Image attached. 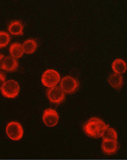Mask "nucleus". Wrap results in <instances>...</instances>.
<instances>
[{
	"label": "nucleus",
	"instance_id": "obj_4",
	"mask_svg": "<svg viewBox=\"0 0 127 160\" xmlns=\"http://www.w3.org/2000/svg\"><path fill=\"white\" fill-rule=\"evenodd\" d=\"M7 135L10 139L19 141L22 138L24 134L23 128L20 123L11 122L7 126Z\"/></svg>",
	"mask_w": 127,
	"mask_h": 160
},
{
	"label": "nucleus",
	"instance_id": "obj_1",
	"mask_svg": "<svg viewBox=\"0 0 127 160\" xmlns=\"http://www.w3.org/2000/svg\"><path fill=\"white\" fill-rule=\"evenodd\" d=\"M107 126L103 120L97 118H93L84 124L83 129L90 138H102Z\"/></svg>",
	"mask_w": 127,
	"mask_h": 160
},
{
	"label": "nucleus",
	"instance_id": "obj_15",
	"mask_svg": "<svg viewBox=\"0 0 127 160\" xmlns=\"http://www.w3.org/2000/svg\"><path fill=\"white\" fill-rule=\"evenodd\" d=\"M103 140H112V141H117V133L115 129L110 127L108 125L104 131V134L102 137Z\"/></svg>",
	"mask_w": 127,
	"mask_h": 160
},
{
	"label": "nucleus",
	"instance_id": "obj_13",
	"mask_svg": "<svg viewBox=\"0 0 127 160\" xmlns=\"http://www.w3.org/2000/svg\"><path fill=\"white\" fill-rule=\"evenodd\" d=\"M9 53L11 57L15 59L21 58L24 55L22 45L19 42H14L9 48Z\"/></svg>",
	"mask_w": 127,
	"mask_h": 160
},
{
	"label": "nucleus",
	"instance_id": "obj_9",
	"mask_svg": "<svg viewBox=\"0 0 127 160\" xmlns=\"http://www.w3.org/2000/svg\"><path fill=\"white\" fill-rule=\"evenodd\" d=\"M19 63L16 59L11 56L5 57L2 69L8 72L16 71L18 67Z\"/></svg>",
	"mask_w": 127,
	"mask_h": 160
},
{
	"label": "nucleus",
	"instance_id": "obj_17",
	"mask_svg": "<svg viewBox=\"0 0 127 160\" xmlns=\"http://www.w3.org/2000/svg\"><path fill=\"white\" fill-rule=\"evenodd\" d=\"M6 82V76L2 72L0 71V90L2 89Z\"/></svg>",
	"mask_w": 127,
	"mask_h": 160
},
{
	"label": "nucleus",
	"instance_id": "obj_14",
	"mask_svg": "<svg viewBox=\"0 0 127 160\" xmlns=\"http://www.w3.org/2000/svg\"><path fill=\"white\" fill-rule=\"evenodd\" d=\"M22 45L24 53L26 54H33L36 50L38 47L36 41L33 39L25 40Z\"/></svg>",
	"mask_w": 127,
	"mask_h": 160
},
{
	"label": "nucleus",
	"instance_id": "obj_2",
	"mask_svg": "<svg viewBox=\"0 0 127 160\" xmlns=\"http://www.w3.org/2000/svg\"><path fill=\"white\" fill-rule=\"evenodd\" d=\"M20 87L17 82L9 80L5 82L1 89V93L3 97L7 98H15L20 93Z\"/></svg>",
	"mask_w": 127,
	"mask_h": 160
},
{
	"label": "nucleus",
	"instance_id": "obj_6",
	"mask_svg": "<svg viewBox=\"0 0 127 160\" xmlns=\"http://www.w3.org/2000/svg\"><path fill=\"white\" fill-rule=\"evenodd\" d=\"M47 96L49 101L55 104L61 103L65 98V93L58 86H55L48 89Z\"/></svg>",
	"mask_w": 127,
	"mask_h": 160
},
{
	"label": "nucleus",
	"instance_id": "obj_8",
	"mask_svg": "<svg viewBox=\"0 0 127 160\" xmlns=\"http://www.w3.org/2000/svg\"><path fill=\"white\" fill-rule=\"evenodd\" d=\"M102 149L107 155H111L115 154L118 150L117 141L103 140L102 144Z\"/></svg>",
	"mask_w": 127,
	"mask_h": 160
},
{
	"label": "nucleus",
	"instance_id": "obj_18",
	"mask_svg": "<svg viewBox=\"0 0 127 160\" xmlns=\"http://www.w3.org/2000/svg\"><path fill=\"white\" fill-rule=\"evenodd\" d=\"M5 56L2 54H0V69L2 68L3 63L4 59Z\"/></svg>",
	"mask_w": 127,
	"mask_h": 160
},
{
	"label": "nucleus",
	"instance_id": "obj_7",
	"mask_svg": "<svg viewBox=\"0 0 127 160\" xmlns=\"http://www.w3.org/2000/svg\"><path fill=\"white\" fill-rule=\"evenodd\" d=\"M58 114L56 110L52 108L45 109L43 115V121L46 126L53 127L58 122Z\"/></svg>",
	"mask_w": 127,
	"mask_h": 160
},
{
	"label": "nucleus",
	"instance_id": "obj_3",
	"mask_svg": "<svg viewBox=\"0 0 127 160\" xmlns=\"http://www.w3.org/2000/svg\"><path fill=\"white\" fill-rule=\"evenodd\" d=\"M59 74L54 69H48L43 74L41 82L43 85L46 87H54L60 81Z\"/></svg>",
	"mask_w": 127,
	"mask_h": 160
},
{
	"label": "nucleus",
	"instance_id": "obj_11",
	"mask_svg": "<svg viewBox=\"0 0 127 160\" xmlns=\"http://www.w3.org/2000/svg\"><path fill=\"white\" fill-rule=\"evenodd\" d=\"M8 30L9 33L12 35L21 36L23 34V25L20 21H13L8 25Z\"/></svg>",
	"mask_w": 127,
	"mask_h": 160
},
{
	"label": "nucleus",
	"instance_id": "obj_10",
	"mask_svg": "<svg viewBox=\"0 0 127 160\" xmlns=\"http://www.w3.org/2000/svg\"><path fill=\"white\" fill-rule=\"evenodd\" d=\"M108 81L111 86L117 90L121 89L124 85V78L122 75L116 73L110 75Z\"/></svg>",
	"mask_w": 127,
	"mask_h": 160
},
{
	"label": "nucleus",
	"instance_id": "obj_12",
	"mask_svg": "<svg viewBox=\"0 0 127 160\" xmlns=\"http://www.w3.org/2000/svg\"><path fill=\"white\" fill-rule=\"evenodd\" d=\"M127 64L122 59H116L115 60L112 64V69L115 73L122 75L127 70Z\"/></svg>",
	"mask_w": 127,
	"mask_h": 160
},
{
	"label": "nucleus",
	"instance_id": "obj_5",
	"mask_svg": "<svg viewBox=\"0 0 127 160\" xmlns=\"http://www.w3.org/2000/svg\"><path fill=\"white\" fill-rule=\"evenodd\" d=\"M60 86L64 93L71 94L77 90L79 83L75 78L71 76H66L61 81Z\"/></svg>",
	"mask_w": 127,
	"mask_h": 160
},
{
	"label": "nucleus",
	"instance_id": "obj_16",
	"mask_svg": "<svg viewBox=\"0 0 127 160\" xmlns=\"http://www.w3.org/2000/svg\"><path fill=\"white\" fill-rule=\"evenodd\" d=\"M10 41L9 34L5 31H0V48L6 47Z\"/></svg>",
	"mask_w": 127,
	"mask_h": 160
}]
</instances>
